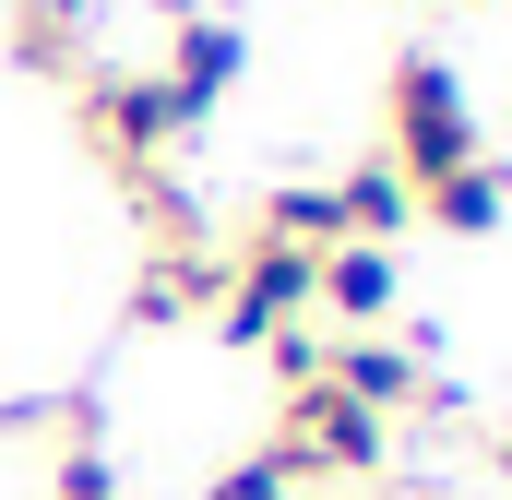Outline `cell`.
<instances>
[{"instance_id": "cell-7", "label": "cell", "mask_w": 512, "mask_h": 500, "mask_svg": "<svg viewBox=\"0 0 512 500\" xmlns=\"http://www.w3.org/2000/svg\"><path fill=\"white\" fill-rule=\"evenodd\" d=\"M310 310H334V334H393V310H405V262L370 250V239H334V250H322Z\"/></svg>"}, {"instance_id": "cell-12", "label": "cell", "mask_w": 512, "mask_h": 500, "mask_svg": "<svg viewBox=\"0 0 512 500\" xmlns=\"http://www.w3.org/2000/svg\"><path fill=\"white\" fill-rule=\"evenodd\" d=\"M262 239H286V250H334V239H346L334 179H274V191H262Z\"/></svg>"}, {"instance_id": "cell-15", "label": "cell", "mask_w": 512, "mask_h": 500, "mask_svg": "<svg viewBox=\"0 0 512 500\" xmlns=\"http://www.w3.org/2000/svg\"><path fill=\"white\" fill-rule=\"evenodd\" d=\"M489 465H501V489H512V429H501V441H489Z\"/></svg>"}, {"instance_id": "cell-4", "label": "cell", "mask_w": 512, "mask_h": 500, "mask_svg": "<svg viewBox=\"0 0 512 500\" xmlns=\"http://www.w3.org/2000/svg\"><path fill=\"white\" fill-rule=\"evenodd\" d=\"M310 286H322V250H286V239L227 250V298H215V334L262 358L286 322H310Z\"/></svg>"}, {"instance_id": "cell-2", "label": "cell", "mask_w": 512, "mask_h": 500, "mask_svg": "<svg viewBox=\"0 0 512 500\" xmlns=\"http://www.w3.org/2000/svg\"><path fill=\"white\" fill-rule=\"evenodd\" d=\"M262 453H274L286 489H310V477H382V465H393V429L370 417V405H346L334 381H298V393L274 405V441H262Z\"/></svg>"}, {"instance_id": "cell-9", "label": "cell", "mask_w": 512, "mask_h": 500, "mask_svg": "<svg viewBox=\"0 0 512 500\" xmlns=\"http://www.w3.org/2000/svg\"><path fill=\"white\" fill-rule=\"evenodd\" d=\"M501 215H512V167L501 155H477V167H453V179L417 191V227H441V239H489Z\"/></svg>"}, {"instance_id": "cell-8", "label": "cell", "mask_w": 512, "mask_h": 500, "mask_svg": "<svg viewBox=\"0 0 512 500\" xmlns=\"http://www.w3.org/2000/svg\"><path fill=\"white\" fill-rule=\"evenodd\" d=\"M215 298H227V250L215 239L143 250V274H131V322H191V310H215Z\"/></svg>"}, {"instance_id": "cell-3", "label": "cell", "mask_w": 512, "mask_h": 500, "mask_svg": "<svg viewBox=\"0 0 512 500\" xmlns=\"http://www.w3.org/2000/svg\"><path fill=\"white\" fill-rule=\"evenodd\" d=\"M72 120H84V143H96L120 179L167 167V143L191 131V120H179V96H167L155 72H108V60H96V72H72Z\"/></svg>"}, {"instance_id": "cell-14", "label": "cell", "mask_w": 512, "mask_h": 500, "mask_svg": "<svg viewBox=\"0 0 512 500\" xmlns=\"http://www.w3.org/2000/svg\"><path fill=\"white\" fill-rule=\"evenodd\" d=\"M203 500H298V489L274 477V453H239L227 477H203Z\"/></svg>"}, {"instance_id": "cell-10", "label": "cell", "mask_w": 512, "mask_h": 500, "mask_svg": "<svg viewBox=\"0 0 512 500\" xmlns=\"http://www.w3.org/2000/svg\"><path fill=\"white\" fill-rule=\"evenodd\" d=\"M12 60L24 72H84L96 60V0H12Z\"/></svg>"}, {"instance_id": "cell-1", "label": "cell", "mask_w": 512, "mask_h": 500, "mask_svg": "<svg viewBox=\"0 0 512 500\" xmlns=\"http://www.w3.org/2000/svg\"><path fill=\"white\" fill-rule=\"evenodd\" d=\"M489 143H477V96H465V72L441 60V48H393L382 60V167L405 191H429V179H453V167H477Z\"/></svg>"}, {"instance_id": "cell-6", "label": "cell", "mask_w": 512, "mask_h": 500, "mask_svg": "<svg viewBox=\"0 0 512 500\" xmlns=\"http://www.w3.org/2000/svg\"><path fill=\"white\" fill-rule=\"evenodd\" d=\"M239 72H251V36H239L227 12H191V0H179V24H167V60H155V84L179 96V120L203 131L215 108H227V84H239Z\"/></svg>"}, {"instance_id": "cell-5", "label": "cell", "mask_w": 512, "mask_h": 500, "mask_svg": "<svg viewBox=\"0 0 512 500\" xmlns=\"http://www.w3.org/2000/svg\"><path fill=\"white\" fill-rule=\"evenodd\" d=\"M322 381H334L346 405H370L382 429H405L417 393H429V334H334V346H322Z\"/></svg>"}, {"instance_id": "cell-13", "label": "cell", "mask_w": 512, "mask_h": 500, "mask_svg": "<svg viewBox=\"0 0 512 500\" xmlns=\"http://www.w3.org/2000/svg\"><path fill=\"white\" fill-rule=\"evenodd\" d=\"M322 346H334V334H310V322H286V334L262 346V370H274V393H298V381H322Z\"/></svg>"}, {"instance_id": "cell-11", "label": "cell", "mask_w": 512, "mask_h": 500, "mask_svg": "<svg viewBox=\"0 0 512 500\" xmlns=\"http://www.w3.org/2000/svg\"><path fill=\"white\" fill-rule=\"evenodd\" d=\"M334 215H346V239H370V250H393L405 227H417V191L393 179L382 155H358L346 179H334Z\"/></svg>"}]
</instances>
